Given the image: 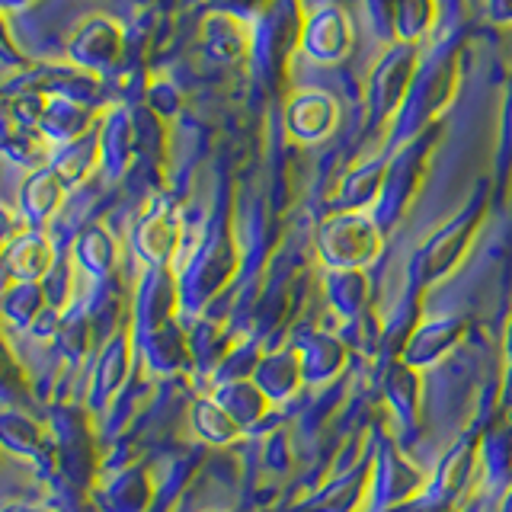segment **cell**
Segmentation results:
<instances>
[{
  "instance_id": "obj_7",
  "label": "cell",
  "mask_w": 512,
  "mask_h": 512,
  "mask_svg": "<svg viewBox=\"0 0 512 512\" xmlns=\"http://www.w3.org/2000/svg\"><path fill=\"white\" fill-rule=\"evenodd\" d=\"M42 125H45L48 138L77 141L80 135H84L87 116H84V109H80L74 100H58V103H52L42 112Z\"/></svg>"
},
{
  "instance_id": "obj_11",
  "label": "cell",
  "mask_w": 512,
  "mask_h": 512,
  "mask_svg": "<svg viewBox=\"0 0 512 512\" xmlns=\"http://www.w3.org/2000/svg\"><path fill=\"white\" fill-rule=\"evenodd\" d=\"M7 512H45V509H39V506H13Z\"/></svg>"
},
{
  "instance_id": "obj_2",
  "label": "cell",
  "mask_w": 512,
  "mask_h": 512,
  "mask_svg": "<svg viewBox=\"0 0 512 512\" xmlns=\"http://www.w3.org/2000/svg\"><path fill=\"white\" fill-rule=\"evenodd\" d=\"M333 122H336V103L320 90H304L292 96V103H288V125L304 141H317L330 135Z\"/></svg>"
},
{
  "instance_id": "obj_9",
  "label": "cell",
  "mask_w": 512,
  "mask_h": 512,
  "mask_svg": "<svg viewBox=\"0 0 512 512\" xmlns=\"http://www.w3.org/2000/svg\"><path fill=\"white\" fill-rule=\"evenodd\" d=\"M490 13L496 16V20L512 23V0H490Z\"/></svg>"
},
{
  "instance_id": "obj_8",
  "label": "cell",
  "mask_w": 512,
  "mask_h": 512,
  "mask_svg": "<svg viewBox=\"0 0 512 512\" xmlns=\"http://www.w3.org/2000/svg\"><path fill=\"white\" fill-rule=\"evenodd\" d=\"M112 260V247L103 231H90L84 234V240H80V263H84L87 269L93 272H103Z\"/></svg>"
},
{
  "instance_id": "obj_1",
  "label": "cell",
  "mask_w": 512,
  "mask_h": 512,
  "mask_svg": "<svg viewBox=\"0 0 512 512\" xmlns=\"http://www.w3.org/2000/svg\"><path fill=\"white\" fill-rule=\"evenodd\" d=\"M304 52L320 64L340 61L352 48V23L340 7H320L304 16L301 42Z\"/></svg>"
},
{
  "instance_id": "obj_6",
  "label": "cell",
  "mask_w": 512,
  "mask_h": 512,
  "mask_svg": "<svg viewBox=\"0 0 512 512\" xmlns=\"http://www.w3.org/2000/svg\"><path fill=\"white\" fill-rule=\"evenodd\" d=\"M58 196H61L58 173L42 170V173L32 176V180L26 183V189H23V212H29L32 221H42L45 215L55 212Z\"/></svg>"
},
{
  "instance_id": "obj_12",
  "label": "cell",
  "mask_w": 512,
  "mask_h": 512,
  "mask_svg": "<svg viewBox=\"0 0 512 512\" xmlns=\"http://www.w3.org/2000/svg\"><path fill=\"white\" fill-rule=\"evenodd\" d=\"M4 7H20V4H26V0H0Z\"/></svg>"
},
{
  "instance_id": "obj_4",
  "label": "cell",
  "mask_w": 512,
  "mask_h": 512,
  "mask_svg": "<svg viewBox=\"0 0 512 512\" xmlns=\"http://www.w3.org/2000/svg\"><path fill=\"white\" fill-rule=\"evenodd\" d=\"M122 52V32L109 20H93L80 29V36L71 42V55L84 68H106Z\"/></svg>"
},
{
  "instance_id": "obj_5",
  "label": "cell",
  "mask_w": 512,
  "mask_h": 512,
  "mask_svg": "<svg viewBox=\"0 0 512 512\" xmlns=\"http://www.w3.org/2000/svg\"><path fill=\"white\" fill-rule=\"evenodd\" d=\"M52 263V247L48 240L39 234H23L16 244L10 247V269L16 272V279H32V276H42Z\"/></svg>"
},
{
  "instance_id": "obj_3",
  "label": "cell",
  "mask_w": 512,
  "mask_h": 512,
  "mask_svg": "<svg viewBox=\"0 0 512 512\" xmlns=\"http://www.w3.org/2000/svg\"><path fill=\"white\" fill-rule=\"evenodd\" d=\"M439 16L436 0H388L384 4V20H388V32H394L397 42L413 45L420 42L432 29Z\"/></svg>"
},
{
  "instance_id": "obj_10",
  "label": "cell",
  "mask_w": 512,
  "mask_h": 512,
  "mask_svg": "<svg viewBox=\"0 0 512 512\" xmlns=\"http://www.w3.org/2000/svg\"><path fill=\"white\" fill-rule=\"evenodd\" d=\"M10 234H13V221H10V215L4 212V208H0V247L7 244Z\"/></svg>"
}]
</instances>
